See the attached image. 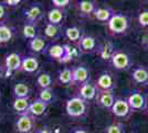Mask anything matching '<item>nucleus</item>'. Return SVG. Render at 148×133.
Segmentation results:
<instances>
[{"label": "nucleus", "instance_id": "f257e3e1", "mask_svg": "<svg viewBox=\"0 0 148 133\" xmlns=\"http://www.w3.org/2000/svg\"><path fill=\"white\" fill-rule=\"evenodd\" d=\"M130 28V18L123 12H115L107 22L108 32L113 36H121L126 33Z\"/></svg>", "mask_w": 148, "mask_h": 133}, {"label": "nucleus", "instance_id": "f03ea898", "mask_svg": "<svg viewBox=\"0 0 148 133\" xmlns=\"http://www.w3.org/2000/svg\"><path fill=\"white\" fill-rule=\"evenodd\" d=\"M65 111L71 118H82L87 111V103L79 95L70 98L65 103Z\"/></svg>", "mask_w": 148, "mask_h": 133}, {"label": "nucleus", "instance_id": "7ed1b4c3", "mask_svg": "<svg viewBox=\"0 0 148 133\" xmlns=\"http://www.w3.org/2000/svg\"><path fill=\"white\" fill-rule=\"evenodd\" d=\"M21 63H22V56L18 52H11L7 54L5 58V74L6 76H10L12 73L21 70Z\"/></svg>", "mask_w": 148, "mask_h": 133}, {"label": "nucleus", "instance_id": "20e7f679", "mask_svg": "<svg viewBox=\"0 0 148 133\" xmlns=\"http://www.w3.org/2000/svg\"><path fill=\"white\" fill-rule=\"evenodd\" d=\"M14 127L18 133H32L36 130V118L30 114L18 115Z\"/></svg>", "mask_w": 148, "mask_h": 133}, {"label": "nucleus", "instance_id": "39448f33", "mask_svg": "<svg viewBox=\"0 0 148 133\" xmlns=\"http://www.w3.org/2000/svg\"><path fill=\"white\" fill-rule=\"evenodd\" d=\"M112 65L119 71H127L132 67V59L123 51H115L111 58Z\"/></svg>", "mask_w": 148, "mask_h": 133}, {"label": "nucleus", "instance_id": "423d86ee", "mask_svg": "<svg viewBox=\"0 0 148 133\" xmlns=\"http://www.w3.org/2000/svg\"><path fill=\"white\" fill-rule=\"evenodd\" d=\"M99 48L97 40L90 34H84L77 43V50L81 53H94L99 51Z\"/></svg>", "mask_w": 148, "mask_h": 133}, {"label": "nucleus", "instance_id": "0eeeda50", "mask_svg": "<svg viewBox=\"0 0 148 133\" xmlns=\"http://www.w3.org/2000/svg\"><path fill=\"white\" fill-rule=\"evenodd\" d=\"M23 16L25 21L37 23L44 16V10L40 3H31L23 10Z\"/></svg>", "mask_w": 148, "mask_h": 133}, {"label": "nucleus", "instance_id": "6e6552de", "mask_svg": "<svg viewBox=\"0 0 148 133\" xmlns=\"http://www.w3.org/2000/svg\"><path fill=\"white\" fill-rule=\"evenodd\" d=\"M95 85L99 91H114L116 88V82L111 73L103 72L96 79Z\"/></svg>", "mask_w": 148, "mask_h": 133}, {"label": "nucleus", "instance_id": "1a4fd4ad", "mask_svg": "<svg viewBox=\"0 0 148 133\" xmlns=\"http://www.w3.org/2000/svg\"><path fill=\"white\" fill-rule=\"evenodd\" d=\"M127 102L130 104L132 111H144L147 108V102L146 99L142 92L139 91H133L128 98H127Z\"/></svg>", "mask_w": 148, "mask_h": 133}, {"label": "nucleus", "instance_id": "9d476101", "mask_svg": "<svg viewBox=\"0 0 148 133\" xmlns=\"http://www.w3.org/2000/svg\"><path fill=\"white\" fill-rule=\"evenodd\" d=\"M110 111H111L112 114L115 115L116 118L124 119V118H127V116L130 115V113L132 112V109H130L127 100L116 99Z\"/></svg>", "mask_w": 148, "mask_h": 133}, {"label": "nucleus", "instance_id": "9b49d317", "mask_svg": "<svg viewBox=\"0 0 148 133\" xmlns=\"http://www.w3.org/2000/svg\"><path fill=\"white\" fill-rule=\"evenodd\" d=\"M97 93H99V90L96 88L95 83H92L91 81L82 84L80 87V90H79V96L86 102L96 99Z\"/></svg>", "mask_w": 148, "mask_h": 133}, {"label": "nucleus", "instance_id": "f8f14e48", "mask_svg": "<svg viewBox=\"0 0 148 133\" xmlns=\"http://www.w3.org/2000/svg\"><path fill=\"white\" fill-rule=\"evenodd\" d=\"M47 53L49 54L50 58H52L53 60H56L58 62H62V63H65L66 62V52H65V48H64V44H59L54 43L51 44L48 47L47 49Z\"/></svg>", "mask_w": 148, "mask_h": 133}, {"label": "nucleus", "instance_id": "ddd939ff", "mask_svg": "<svg viewBox=\"0 0 148 133\" xmlns=\"http://www.w3.org/2000/svg\"><path fill=\"white\" fill-rule=\"evenodd\" d=\"M72 74H73V84H84L90 81V70L84 65H79L72 69Z\"/></svg>", "mask_w": 148, "mask_h": 133}, {"label": "nucleus", "instance_id": "4468645a", "mask_svg": "<svg viewBox=\"0 0 148 133\" xmlns=\"http://www.w3.org/2000/svg\"><path fill=\"white\" fill-rule=\"evenodd\" d=\"M116 100L114 91H99V93L96 95V101L101 107L104 109L111 110L114 102Z\"/></svg>", "mask_w": 148, "mask_h": 133}, {"label": "nucleus", "instance_id": "2eb2a0df", "mask_svg": "<svg viewBox=\"0 0 148 133\" xmlns=\"http://www.w3.org/2000/svg\"><path fill=\"white\" fill-rule=\"evenodd\" d=\"M47 18H48V23L60 25L61 27L63 21L66 18V11H65V9L52 8L47 13Z\"/></svg>", "mask_w": 148, "mask_h": 133}, {"label": "nucleus", "instance_id": "dca6fc26", "mask_svg": "<svg viewBox=\"0 0 148 133\" xmlns=\"http://www.w3.org/2000/svg\"><path fill=\"white\" fill-rule=\"evenodd\" d=\"M48 105H49V104H47L45 102L41 101L39 98H36V99L30 103L28 114L32 115L33 118L43 116L44 113H45L47 110H48Z\"/></svg>", "mask_w": 148, "mask_h": 133}, {"label": "nucleus", "instance_id": "f3484780", "mask_svg": "<svg viewBox=\"0 0 148 133\" xmlns=\"http://www.w3.org/2000/svg\"><path fill=\"white\" fill-rule=\"evenodd\" d=\"M115 13V11L113 10L112 7L108 6H97V8L95 9V11L93 13L94 18L103 23H107L111 18L113 17V14Z\"/></svg>", "mask_w": 148, "mask_h": 133}, {"label": "nucleus", "instance_id": "a211bd4d", "mask_svg": "<svg viewBox=\"0 0 148 133\" xmlns=\"http://www.w3.org/2000/svg\"><path fill=\"white\" fill-rule=\"evenodd\" d=\"M130 76L133 81L140 85H147L148 84V69L145 67H137L133 69Z\"/></svg>", "mask_w": 148, "mask_h": 133}, {"label": "nucleus", "instance_id": "6ab92c4d", "mask_svg": "<svg viewBox=\"0 0 148 133\" xmlns=\"http://www.w3.org/2000/svg\"><path fill=\"white\" fill-rule=\"evenodd\" d=\"M39 61L36 57L32 56H25L22 57V63H21V70L27 73H34L39 69Z\"/></svg>", "mask_w": 148, "mask_h": 133}, {"label": "nucleus", "instance_id": "aec40b11", "mask_svg": "<svg viewBox=\"0 0 148 133\" xmlns=\"http://www.w3.org/2000/svg\"><path fill=\"white\" fill-rule=\"evenodd\" d=\"M30 103L31 102L29 100V98H18V99H14L12 102L13 111L18 114V115L28 114Z\"/></svg>", "mask_w": 148, "mask_h": 133}, {"label": "nucleus", "instance_id": "412c9836", "mask_svg": "<svg viewBox=\"0 0 148 133\" xmlns=\"http://www.w3.org/2000/svg\"><path fill=\"white\" fill-rule=\"evenodd\" d=\"M48 47H49V44L47 43L45 38L41 37V36H38L34 39L29 41L30 50L36 52V53H44V52H47Z\"/></svg>", "mask_w": 148, "mask_h": 133}, {"label": "nucleus", "instance_id": "4be33fe9", "mask_svg": "<svg viewBox=\"0 0 148 133\" xmlns=\"http://www.w3.org/2000/svg\"><path fill=\"white\" fill-rule=\"evenodd\" d=\"M64 36H65V38L68 39V40H70L71 42H73V43H79V41L82 39V37H83L84 34H83V31L81 30L79 27L72 25V27H69V28L65 29Z\"/></svg>", "mask_w": 148, "mask_h": 133}, {"label": "nucleus", "instance_id": "5701e85b", "mask_svg": "<svg viewBox=\"0 0 148 133\" xmlns=\"http://www.w3.org/2000/svg\"><path fill=\"white\" fill-rule=\"evenodd\" d=\"M96 8H97V5L94 1H90V0H82L77 3L79 11L82 16H85V17L93 14Z\"/></svg>", "mask_w": 148, "mask_h": 133}, {"label": "nucleus", "instance_id": "b1692460", "mask_svg": "<svg viewBox=\"0 0 148 133\" xmlns=\"http://www.w3.org/2000/svg\"><path fill=\"white\" fill-rule=\"evenodd\" d=\"M12 94L14 96V99L29 98L30 96V88L25 82H17L12 88Z\"/></svg>", "mask_w": 148, "mask_h": 133}, {"label": "nucleus", "instance_id": "393cba45", "mask_svg": "<svg viewBox=\"0 0 148 133\" xmlns=\"http://www.w3.org/2000/svg\"><path fill=\"white\" fill-rule=\"evenodd\" d=\"M14 29L6 23H0V44L9 42L13 38Z\"/></svg>", "mask_w": 148, "mask_h": 133}, {"label": "nucleus", "instance_id": "a878e982", "mask_svg": "<svg viewBox=\"0 0 148 133\" xmlns=\"http://www.w3.org/2000/svg\"><path fill=\"white\" fill-rule=\"evenodd\" d=\"M61 27L56 25H51V23H47L45 28H44V36L45 38L51 39V40H56L61 37Z\"/></svg>", "mask_w": 148, "mask_h": 133}, {"label": "nucleus", "instance_id": "bb28decb", "mask_svg": "<svg viewBox=\"0 0 148 133\" xmlns=\"http://www.w3.org/2000/svg\"><path fill=\"white\" fill-rule=\"evenodd\" d=\"M58 81L63 85H71L73 84V74L71 68H64L58 73Z\"/></svg>", "mask_w": 148, "mask_h": 133}, {"label": "nucleus", "instance_id": "cd10ccee", "mask_svg": "<svg viewBox=\"0 0 148 133\" xmlns=\"http://www.w3.org/2000/svg\"><path fill=\"white\" fill-rule=\"evenodd\" d=\"M22 34L29 41L32 40V39H34L36 37H38V30L36 23L25 21V23L23 25V28H22Z\"/></svg>", "mask_w": 148, "mask_h": 133}, {"label": "nucleus", "instance_id": "c85d7f7f", "mask_svg": "<svg viewBox=\"0 0 148 133\" xmlns=\"http://www.w3.org/2000/svg\"><path fill=\"white\" fill-rule=\"evenodd\" d=\"M114 52H115V49H114V47H113V44L111 42H106L103 45H99V51H97L99 57L102 58L103 60H111Z\"/></svg>", "mask_w": 148, "mask_h": 133}, {"label": "nucleus", "instance_id": "c756f323", "mask_svg": "<svg viewBox=\"0 0 148 133\" xmlns=\"http://www.w3.org/2000/svg\"><path fill=\"white\" fill-rule=\"evenodd\" d=\"M52 76L50 73L48 72H42V73H40L37 78V84L39 88L42 89H49L51 88V85H52Z\"/></svg>", "mask_w": 148, "mask_h": 133}, {"label": "nucleus", "instance_id": "7c9ffc66", "mask_svg": "<svg viewBox=\"0 0 148 133\" xmlns=\"http://www.w3.org/2000/svg\"><path fill=\"white\" fill-rule=\"evenodd\" d=\"M41 101L45 102L47 104H50L54 101V92L51 88L49 89H42L39 92V96H38Z\"/></svg>", "mask_w": 148, "mask_h": 133}, {"label": "nucleus", "instance_id": "2f4dec72", "mask_svg": "<svg viewBox=\"0 0 148 133\" xmlns=\"http://www.w3.org/2000/svg\"><path fill=\"white\" fill-rule=\"evenodd\" d=\"M104 133H125V127L122 122H114L105 127Z\"/></svg>", "mask_w": 148, "mask_h": 133}, {"label": "nucleus", "instance_id": "473e14b6", "mask_svg": "<svg viewBox=\"0 0 148 133\" xmlns=\"http://www.w3.org/2000/svg\"><path fill=\"white\" fill-rule=\"evenodd\" d=\"M137 21L139 27H142L144 29H148V8L143 9L140 12L138 13Z\"/></svg>", "mask_w": 148, "mask_h": 133}, {"label": "nucleus", "instance_id": "72a5a7b5", "mask_svg": "<svg viewBox=\"0 0 148 133\" xmlns=\"http://www.w3.org/2000/svg\"><path fill=\"white\" fill-rule=\"evenodd\" d=\"M64 48H65V52H66V57H65L66 62H70L74 58L77 57V54H79L77 49H75L74 47H71L70 44H64Z\"/></svg>", "mask_w": 148, "mask_h": 133}, {"label": "nucleus", "instance_id": "f704fd0d", "mask_svg": "<svg viewBox=\"0 0 148 133\" xmlns=\"http://www.w3.org/2000/svg\"><path fill=\"white\" fill-rule=\"evenodd\" d=\"M70 3H71L70 0H52L53 8H59V9H65Z\"/></svg>", "mask_w": 148, "mask_h": 133}, {"label": "nucleus", "instance_id": "c9c22d12", "mask_svg": "<svg viewBox=\"0 0 148 133\" xmlns=\"http://www.w3.org/2000/svg\"><path fill=\"white\" fill-rule=\"evenodd\" d=\"M2 3L7 7H17L21 3V1H20V0H6V1H3Z\"/></svg>", "mask_w": 148, "mask_h": 133}, {"label": "nucleus", "instance_id": "e433bc0d", "mask_svg": "<svg viewBox=\"0 0 148 133\" xmlns=\"http://www.w3.org/2000/svg\"><path fill=\"white\" fill-rule=\"evenodd\" d=\"M5 16H6V6L2 2H0V21L5 18Z\"/></svg>", "mask_w": 148, "mask_h": 133}, {"label": "nucleus", "instance_id": "4c0bfd02", "mask_svg": "<svg viewBox=\"0 0 148 133\" xmlns=\"http://www.w3.org/2000/svg\"><path fill=\"white\" fill-rule=\"evenodd\" d=\"M142 45L143 48H145V50L148 51V33H146L142 38Z\"/></svg>", "mask_w": 148, "mask_h": 133}, {"label": "nucleus", "instance_id": "58836bf2", "mask_svg": "<svg viewBox=\"0 0 148 133\" xmlns=\"http://www.w3.org/2000/svg\"><path fill=\"white\" fill-rule=\"evenodd\" d=\"M36 133H52L51 130H50L48 127H39L36 130Z\"/></svg>", "mask_w": 148, "mask_h": 133}, {"label": "nucleus", "instance_id": "ea45409f", "mask_svg": "<svg viewBox=\"0 0 148 133\" xmlns=\"http://www.w3.org/2000/svg\"><path fill=\"white\" fill-rule=\"evenodd\" d=\"M70 133H90V132L87 130H85L84 127H75Z\"/></svg>", "mask_w": 148, "mask_h": 133}, {"label": "nucleus", "instance_id": "a19ab883", "mask_svg": "<svg viewBox=\"0 0 148 133\" xmlns=\"http://www.w3.org/2000/svg\"><path fill=\"white\" fill-rule=\"evenodd\" d=\"M2 72H3V68H2L1 64H0V76H1V74H2Z\"/></svg>", "mask_w": 148, "mask_h": 133}, {"label": "nucleus", "instance_id": "79ce46f5", "mask_svg": "<svg viewBox=\"0 0 148 133\" xmlns=\"http://www.w3.org/2000/svg\"><path fill=\"white\" fill-rule=\"evenodd\" d=\"M0 122H1V114H0Z\"/></svg>", "mask_w": 148, "mask_h": 133}, {"label": "nucleus", "instance_id": "37998d69", "mask_svg": "<svg viewBox=\"0 0 148 133\" xmlns=\"http://www.w3.org/2000/svg\"><path fill=\"white\" fill-rule=\"evenodd\" d=\"M0 99H1V91H0Z\"/></svg>", "mask_w": 148, "mask_h": 133}, {"label": "nucleus", "instance_id": "c03bdc74", "mask_svg": "<svg viewBox=\"0 0 148 133\" xmlns=\"http://www.w3.org/2000/svg\"><path fill=\"white\" fill-rule=\"evenodd\" d=\"M147 113H148V109H147Z\"/></svg>", "mask_w": 148, "mask_h": 133}]
</instances>
